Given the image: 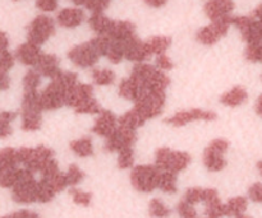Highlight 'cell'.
Instances as JSON below:
<instances>
[{
  "instance_id": "cell-1",
  "label": "cell",
  "mask_w": 262,
  "mask_h": 218,
  "mask_svg": "<svg viewBox=\"0 0 262 218\" xmlns=\"http://www.w3.org/2000/svg\"><path fill=\"white\" fill-rule=\"evenodd\" d=\"M77 82H78V76L73 71H66V73L61 71L60 76L51 79V83L48 84L40 93L41 107L43 111H54L64 106L67 92Z\"/></svg>"
},
{
  "instance_id": "cell-2",
  "label": "cell",
  "mask_w": 262,
  "mask_h": 218,
  "mask_svg": "<svg viewBox=\"0 0 262 218\" xmlns=\"http://www.w3.org/2000/svg\"><path fill=\"white\" fill-rule=\"evenodd\" d=\"M66 105L79 115H96L101 111L97 100L94 97V87L77 82L69 88L66 96Z\"/></svg>"
},
{
  "instance_id": "cell-3",
  "label": "cell",
  "mask_w": 262,
  "mask_h": 218,
  "mask_svg": "<svg viewBox=\"0 0 262 218\" xmlns=\"http://www.w3.org/2000/svg\"><path fill=\"white\" fill-rule=\"evenodd\" d=\"M19 165L32 174H42L54 161V152L45 146L20 147L17 150Z\"/></svg>"
},
{
  "instance_id": "cell-4",
  "label": "cell",
  "mask_w": 262,
  "mask_h": 218,
  "mask_svg": "<svg viewBox=\"0 0 262 218\" xmlns=\"http://www.w3.org/2000/svg\"><path fill=\"white\" fill-rule=\"evenodd\" d=\"M192 157L189 153L182 151H173L168 147H161L156 151L155 166L160 171L178 174L186 170L191 163Z\"/></svg>"
},
{
  "instance_id": "cell-5",
  "label": "cell",
  "mask_w": 262,
  "mask_h": 218,
  "mask_svg": "<svg viewBox=\"0 0 262 218\" xmlns=\"http://www.w3.org/2000/svg\"><path fill=\"white\" fill-rule=\"evenodd\" d=\"M12 198L19 204L37 203V180L35 174L22 167L17 183L12 186Z\"/></svg>"
},
{
  "instance_id": "cell-6",
  "label": "cell",
  "mask_w": 262,
  "mask_h": 218,
  "mask_svg": "<svg viewBox=\"0 0 262 218\" xmlns=\"http://www.w3.org/2000/svg\"><path fill=\"white\" fill-rule=\"evenodd\" d=\"M160 175L161 171L156 166H136L130 173V183L136 190L141 191V193H151L159 188Z\"/></svg>"
},
{
  "instance_id": "cell-7",
  "label": "cell",
  "mask_w": 262,
  "mask_h": 218,
  "mask_svg": "<svg viewBox=\"0 0 262 218\" xmlns=\"http://www.w3.org/2000/svg\"><path fill=\"white\" fill-rule=\"evenodd\" d=\"M55 33V22L51 17L45 14H40L33 18L27 26L26 37L31 43L37 46H42L48 42Z\"/></svg>"
},
{
  "instance_id": "cell-8",
  "label": "cell",
  "mask_w": 262,
  "mask_h": 218,
  "mask_svg": "<svg viewBox=\"0 0 262 218\" xmlns=\"http://www.w3.org/2000/svg\"><path fill=\"white\" fill-rule=\"evenodd\" d=\"M229 148V142L223 138L214 139L204 151L202 161L205 167L211 173L222 171L227 166V161L224 158V153Z\"/></svg>"
},
{
  "instance_id": "cell-9",
  "label": "cell",
  "mask_w": 262,
  "mask_h": 218,
  "mask_svg": "<svg viewBox=\"0 0 262 218\" xmlns=\"http://www.w3.org/2000/svg\"><path fill=\"white\" fill-rule=\"evenodd\" d=\"M232 26V17L211 20V23L200 28L196 33V40L201 45L212 46L219 42L228 33Z\"/></svg>"
},
{
  "instance_id": "cell-10",
  "label": "cell",
  "mask_w": 262,
  "mask_h": 218,
  "mask_svg": "<svg viewBox=\"0 0 262 218\" xmlns=\"http://www.w3.org/2000/svg\"><path fill=\"white\" fill-rule=\"evenodd\" d=\"M68 58L74 65L79 68H91L99 61L100 54L92 41L90 40L72 47L68 51Z\"/></svg>"
},
{
  "instance_id": "cell-11",
  "label": "cell",
  "mask_w": 262,
  "mask_h": 218,
  "mask_svg": "<svg viewBox=\"0 0 262 218\" xmlns=\"http://www.w3.org/2000/svg\"><path fill=\"white\" fill-rule=\"evenodd\" d=\"M216 119V114L214 111L202 109H189L182 110L176 112L173 116H169L165 119V123L173 127H184L193 122H214Z\"/></svg>"
},
{
  "instance_id": "cell-12",
  "label": "cell",
  "mask_w": 262,
  "mask_h": 218,
  "mask_svg": "<svg viewBox=\"0 0 262 218\" xmlns=\"http://www.w3.org/2000/svg\"><path fill=\"white\" fill-rule=\"evenodd\" d=\"M105 139H106V142H105V150L109 151V152H119L123 148L133 147V144L137 140V132L136 130L118 127Z\"/></svg>"
},
{
  "instance_id": "cell-13",
  "label": "cell",
  "mask_w": 262,
  "mask_h": 218,
  "mask_svg": "<svg viewBox=\"0 0 262 218\" xmlns=\"http://www.w3.org/2000/svg\"><path fill=\"white\" fill-rule=\"evenodd\" d=\"M235 4L233 0H207L204 5V13L210 20L232 17Z\"/></svg>"
},
{
  "instance_id": "cell-14",
  "label": "cell",
  "mask_w": 262,
  "mask_h": 218,
  "mask_svg": "<svg viewBox=\"0 0 262 218\" xmlns=\"http://www.w3.org/2000/svg\"><path fill=\"white\" fill-rule=\"evenodd\" d=\"M118 128V119L110 110H101L92 125V132L100 137L107 138Z\"/></svg>"
},
{
  "instance_id": "cell-15",
  "label": "cell",
  "mask_w": 262,
  "mask_h": 218,
  "mask_svg": "<svg viewBox=\"0 0 262 218\" xmlns=\"http://www.w3.org/2000/svg\"><path fill=\"white\" fill-rule=\"evenodd\" d=\"M123 45H124V59L127 60L133 61V63H143L148 58H151L146 49L145 41H141L137 36L123 42Z\"/></svg>"
},
{
  "instance_id": "cell-16",
  "label": "cell",
  "mask_w": 262,
  "mask_h": 218,
  "mask_svg": "<svg viewBox=\"0 0 262 218\" xmlns=\"http://www.w3.org/2000/svg\"><path fill=\"white\" fill-rule=\"evenodd\" d=\"M59 63H60V60H59V58L55 54L42 53L40 59H38L37 64L33 68L42 77H48V78L54 79L61 74L60 68H59Z\"/></svg>"
},
{
  "instance_id": "cell-17",
  "label": "cell",
  "mask_w": 262,
  "mask_h": 218,
  "mask_svg": "<svg viewBox=\"0 0 262 218\" xmlns=\"http://www.w3.org/2000/svg\"><path fill=\"white\" fill-rule=\"evenodd\" d=\"M41 51L40 46L35 45V43L31 42H23L15 49L14 53V58L19 61L20 64L27 66H35L37 64L38 59H40Z\"/></svg>"
},
{
  "instance_id": "cell-18",
  "label": "cell",
  "mask_w": 262,
  "mask_h": 218,
  "mask_svg": "<svg viewBox=\"0 0 262 218\" xmlns=\"http://www.w3.org/2000/svg\"><path fill=\"white\" fill-rule=\"evenodd\" d=\"M118 92H119V96L122 97V99H124L125 101L136 102L143 93H145L146 89L143 88L142 84L138 82V79L130 74L128 78H124L120 82Z\"/></svg>"
},
{
  "instance_id": "cell-19",
  "label": "cell",
  "mask_w": 262,
  "mask_h": 218,
  "mask_svg": "<svg viewBox=\"0 0 262 218\" xmlns=\"http://www.w3.org/2000/svg\"><path fill=\"white\" fill-rule=\"evenodd\" d=\"M84 12L79 8H64L56 14V22L64 28H77L83 23Z\"/></svg>"
},
{
  "instance_id": "cell-20",
  "label": "cell",
  "mask_w": 262,
  "mask_h": 218,
  "mask_svg": "<svg viewBox=\"0 0 262 218\" xmlns=\"http://www.w3.org/2000/svg\"><path fill=\"white\" fill-rule=\"evenodd\" d=\"M107 37L125 42L136 36V26L130 20H113Z\"/></svg>"
},
{
  "instance_id": "cell-21",
  "label": "cell",
  "mask_w": 262,
  "mask_h": 218,
  "mask_svg": "<svg viewBox=\"0 0 262 218\" xmlns=\"http://www.w3.org/2000/svg\"><path fill=\"white\" fill-rule=\"evenodd\" d=\"M171 37L169 36H151L148 40L145 41L146 49H147V53L150 54V56L152 55H160V54H165L168 51V49L171 46Z\"/></svg>"
},
{
  "instance_id": "cell-22",
  "label": "cell",
  "mask_w": 262,
  "mask_h": 218,
  "mask_svg": "<svg viewBox=\"0 0 262 218\" xmlns=\"http://www.w3.org/2000/svg\"><path fill=\"white\" fill-rule=\"evenodd\" d=\"M248 99V93L243 87H233L232 89H229L228 92L222 94L220 97V102L225 106L229 107H237L241 106V105L245 104Z\"/></svg>"
},
{
  "instance_id": "cell-23",
  "label": "cell",
  "mask_w": 262,
  "mask_h": 218,
  "mask_svg": "<svg viewBox=\"0 0 262 218\" xmlns=\"http://www.w3.org/2000/svg\"><path fill=\"white\" fill-rule=\"evenodd\" d=\"M113 20L114 19H110L104 13H92L87 22H89L90 30L97 33V36H106L112 27Z\"/></svg>"
},
{
  "instance_id": "cell-24",
  "label": "cell",
  "mask_w": 262,
  "mask_h": 218,
  "mask_svg": "<svg viewBox=\"0 0 262 218\" xmlns=\"http://www.w3.org/2000/svg\"><path fill=\"white\" fill-rule=\"evenodd\" d=\"M215 196H217V191L212 188H189L184 194L183 201L194 206V204L201 203V202L205 203Z\"/></svg>"
},
{
  "instance_id": "cell-25",
  "label": "cell",
  "mask_w": 262,
  "mask_h": 218,
  "mask_svg": "<svg viewBox=\"0 0 262 218\" xmlns=\"http://www.w3.org/2000/svg\"><path fill=\"white\" fill-rule=\"evenodd\" d=\"M225 217H238L247 209V199L245 197H235L224 204Z\"/></svg>"
},
{
  "instance_id": "cell-26",
  "label": "cell",
  "mask_w": 262,
  "mask_h": 218,
  "mask_svg": "<svg viewBox=\"0 0 262 218\" xmlns=\"http://www.w3.org/2000/svg\"><path fill=\"white\" fill-rule=\"evenodd\" d=\"M69 147L73 151V153H76L79 157H90L94 153V144H92V139L90 137L78 138V139L71 142Z\"/></svg>"
},
{
  "instance_id": "cell-27",
  "label": "cell",
  "mask_w": 262,
  "mask_h": 218,
  "mask_svg": "<svg viewBox=\"0 0 262 218\" xmlns=\"http://www.w3.org/2000/svg\"><path fill=\"white\" fill-rule=\"evenodd\" d=\"M178 174L169 173V171H161L160 180H159V189L168 194H176L178 188H177V180H178Z\"/></svg>"
},
{
  "instance_id": "cell-28",
  "label": "cell",
  "mask_w": 262,
  "mask_h": 218,
  "mask_svg": "<svg viewBox=\"0 0 262 218\" xmlns=\"http://www.w3.org/2000/svg\"><path fill=\"white\" fill-rule=\"evenodd\" d=\"M91 78L95 84L100 87H106L114 83L115 81V73L110 69L101 68V69H94L91 73Z\"/></svg>"
},
{
  "instance_id": "cell-29",
  "label": "cell",
  "mask_w": 262,
  "mask_h": 218,
  "mask_svg": "<svg viewBox=\"0 0 262 218\" xmlns=\"http://www.w3.org/2000/svg\"><path fill=\"white\" fill-rule=\"evenodd\" d=\"M42 125V114H20V128L25 132H36Z\"/></svg>"
},
{
  "instance_id": "cell-30",
  "label": "cell",
  "mask_w": 262,
  "mask_h": 218,
  "mask_svg": "<svg viewBox=\"0 0 262 218\" xmlns=\"http://www.w3.org/2000/svg\"><path fill=\"white\" fill-rule=\"evenodd\" d=\"M17 112L14 111H0V139L12 135V123L17 119Z\"/></svg>"
},
{
  "instance_id": "cell-31",
  "label": "cell",
  "mask_w": 262,
  "mask_h": 218,
  "mask_svg": "<svg viewBox=\"0 0 262 218\" xmlns=\"http://www.w3.org/2000/svg\"><path fill=\"white\" fill-rule=\"evenodd\" d=\"M77 7H84L92 13H104L110 7L112 0H71Z\"/></svg>"
},
{
  "instance_id": "cell-32",
  "label": "cell",
  "mask_w": 262,
  "mask_h": 218,
  "mask_svg": "<svg viewBox=\"0 0 262 218\" xmlns=\"http://www.w3.org/2000/svg\"><path fill=\"white\" fill-rule=\"evenodd\" d=\"M148 212L154 218H168L171 214V209L164 204L159 198H154L148 204Z\"/></svg>"
},
{
  "instance_id": "cell-33",
  "label": "cell",
  "mask_w": 262,
  "mask_h": 218,
  "mask_svg": "<svg viewBox=\"0 0 262 218\" xmlns=\"http://www.w3.org/2000/svg\"><path fill=\"white\" fill-rule=\"evenodd\" d=\"M41 74L35 69H31L23 76L22 84L23 91H32V89H38L41 84Z\"/></svg>"
},
{
  "instance_id": "cell-34",
  "label": "cell",
  "mask_w": 262,
  "mask_h": 218,
  "mask_svg": "<svg viewBox=\"0 0 262 218\" xmlns=\"http://www.w3.org/2000/svg\"><path fill=\"white\" fill-rule=\"evenodd\" d=\"M133 162H135V152L132 147L123 148L118 152V167L125 170L132 167Z\"/></svg>"
},
{
  "instance_id": "cell-35",
  "label": "cell",
  "mask_w": 262,
  "mask_h": 218,
  "mask_svg": "<svg viewBox=\"0 0 262 218\" xmlns=\"http://www.w3.org/2000/svg\"><path fill=\"white\" fill-rule=\"evenodd\" d=\"M66 179H67V184H68V186H76L77 184H79L82 180H83L84 174L78 166L73 163V165L69 166L68 171L66 173Z\"/></svg>"
},
{
  "instance_id": "cell-36",
  "label": "cell",
  "mask_w": 262,
  "mask_h": 218,
  "mask_svg": "<svg viewBox=\"0 0 262 218\" xmlns=\"http://www.w3.org/2000/svg\"><path fill=\"white\" fill-rule=\"evenodd\" d=\"M69 194H71L72 199L76 204H79V206L87 207L91 203L92 196L90 193H86V191L81 190V189H77L74 186H72L71 190H69Z\"/></svg>"
},
{
  "instance_id": "cell-37",
  "label": "cell",
  "mask_w": 262,
  "mask_h": 218,
  "mask_svg": "<svg viewBox=\"0 0 262 218\" xmlns=\"http://www.w3.org/2000/svg\"><path fill=\"white\" fill-rule=\"evenodd\" d=\"M14 54L8 51V49L0 51V73H8L14 66Z\"/></svg>"
},
{
  "instance_id": "cell-38",
  "label": "cell",
  "mask_w": 262,
  "mask_h": 218,
  "mask_svg": "<svg viewBox=\"0 0 262 218\" xmlns=\"http://www.w3.org/2000/svg\"><path fill=\"white\" fill-rule=\"evenodd\" d=\"M177 211H178V214L181 218H197V212L194 209L193 204H189L186 201L179 202Z\"/></svg>"
},
{
  "instance_id": "cell-39",
  "label": "cell",
  "mask_w": 262,
  "mask_h": 218,
  "mask_svg": "<svg viewBox=\"0 0 262 218\" xmlns=\"http://www.w3.org/2000/svg\"><path fill=\"white\" fill-rule=\"evenodd\" d=\"M35 4L36 8L40 9L41 12L50 13L58 9L59 0H35Z\"/></svg>"
},
{
  "instance_id": "cell-40",
  "label": "cell",
  "mask_w": 262,
  "mask_h": 218,
  "mask_svg": "<svg viewBox=\"0 0 262 218\" xmlns=\"http://www.w3.org/2000/svg\"><path fill=\"white\" fill-rule=\"evenodd\" d=\"M155 64H156V68L160 69V70H170V69H173L174 66L173 60L166 55V53L160 54V55L156 56Z\"/></svg>"
},
{
  "instance_id": "cell-41",
  "label": "cell",
  "mask_w": 262,
  "mask_h": 218,
  "mask_svg": "<svg viewBox=\"0 0 262 218\" xmlns=\"http://www.w3.org/2000/svg\"><path fill=\"white\" fill-rule=\"evenodd\" d=\"M248 197L252 202H256V203H262V184L256 183L253 184L252 186L248 190Z\"/></svg>"
},
{
  "instance_id": "cell-42",
  "label": "cell",
  "mask_w": 262,
  "mask_h": 218,
  "mask_svg": "<svg viewBox=\"0 0 262 218\" xmlns=\"http://www.w3.org/2000/svg\"><path fill=\"white\" fill-rule=\"evenodd\" d=\"M2 218H40L38 214L33 213V212L30 211H19V212H15V213L9 214V216H5Z\"/></svg>"
},
{
  "instance_id": "cell-43",
  "label": "cell",
  "mask_w": 262,
  "mask_h": 218,
  "mask_svg": "<svg viewBox=\"0 0 262 218\" xmlns=\"http://www.w3.org/2000/svg\"><path fill=\"white\" fill-rule=\"evenodd\" d=\"M10 87V77L8 73H0V92L7 91Z\"/></svg>"
},
{
  "instance_id": "cell-44",
  "label": "cell",
  "mask_w": 262,
  "mask_h": 218,
  "mask_svg": "<svg viewBox=\"0 0 262 218\" xmlns=\"http://www.w3.org/2000/svg\"><path fill=\"white\" fill-rule=\"evenodd\" d=\"M147 7L151 8H161V7H165L166 4L169 3V0H142Z\"/></svg>"
},
{
  "instance_id": "cell-45",
  "label": "cell",
  "mask_w": 262,
  "mask_h": 218,
  "mask_svg": "<svg viewBox=\"0 0 262 218\" xmlns=\"http://www.w3.org/2000/svg\"><path fill=\"white\" fill-rule=\"evenodd\" d=\"M9 46V37L4 31H0V51L7 50Z\"/></svg>"
},
{
  "instance_id": "cell-46",
  "label": "cell",
  "mask_w": 262,
  "mask_h": 218,
  "mask_svg": "<svg viewBox=\"0 0 262 218\" xmlns=\"http://www.w3.org/2000/svg\"><path fill=\"white\" fill-rule=\"evenodd\" d=\"M256 112L262 117V94L258 97L257 102H256Z\"/></svg>"
},
{
  "instance_id": "cell-47",
  "label": "cell",
  "mask_w": 262,
  "mask_h": 218,
  "mask_svg": "<svg viewBox=\"0 0 262 218\" xmlns=\"http://www.w3.org/2000/svg\"><path fill=\"white\" fill-rule=\"evenodd\" d=\"M257 168H258V171H260V174L262 175V161H261V162L257 163Z\"/></svg>"
},
{
  "instance_id": "cell-48",
  "label": "cell",
  "mask_w": 262,
  "mask_h": 218,
  "mask_svg": "<svg viewBox=\"0 0 262 218\" xmlns=\"http://www.w3.org/2000/svg\"><path fill=\"white\" fill-rule=\"evenodd\" d=\"M235 218H251L250 216H245V214H241V216H238V217H235Z\"/></svg>"
},
{
  "instance_id": "cell-49",
  "label": "cell",
  "mask_w": 262,
  "mask_h": 218,
  "mask_svg": "<svg viewBox=\"0 0 262 218\" xmlns=\"http://www.w3.org/2000/svg\"><path fill=\"white\" fill-rule=\"evenodd\" d=\"M14 2H19V0H14Z\"/></svg>"
},
{
  "instance_id": "cell-50",
  "label": "cell",
  "mask_w": 262,
  "mask_h": 218,
  "mask_svg": "<svg viewBox=\"0 0 262 218\" xmlns=\"http://www.w3.org/2000/svg\"><path fill=\"white\" fill-rule=\"evenodd\" d=\"M207 218H209V217H207Z\"/></svg>"
}]
</instances>
